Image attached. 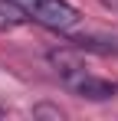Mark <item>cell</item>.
<instances>
[{"instance_id":"2","label":"cell","mask_w":118,"mask_h":121,"mask_svg":"<svg viewBox=\"0 0 118 121\" xmlns=\"http://www.w3.org/2000/svg\"><path fill=\"white\" fill-rule=\"evenodd\" d=\"M17 3L30 13V20H36L46 30H56V33H72L82 23L79 10L69 0H17Z\"/></svg>"},{"instance_id":"1","label":"cell","mask_w":118,"mask_h":121,"mask_svg":"<svg viewBox=\"0 0 118 121\" xmlns=\"http://www.w3.org/2000/svg\"><path fill=\"white\" fill-rule=\"evenodd\" d=\"M49 62L56 65V75L62 79V85L72 95H79V98L102 101V98H112L115 95V85L105 82V79H98V75H92L72 52H49Z\"/></svg>"},{"instance_id":"4","label":"cell","mask_w":118,"mask_h":121,"mask_svg":"<svg viewBox=\"0 0 118 121\" xmlns=\"http://www.w3.org/2000/svg\"><path fill=\"white\" fill-rule=\"evenodd\" d=\"M105 10H112V13H118V0H98Z\"/></svg>"},{"instance_id":"3","label":"cell","mask_w":118,"mask_h":121,"mask_svg":"<svg viewBox=\"0 0 118 121\" xmlns=\"http://www.w3.org/2000/svg\"><path fill=\"white\" fill-rule=\"evenodd\" d=\"M30 20V13L20 7L17 0H0V30H17Z\"/></svg>"}]
</instances>
